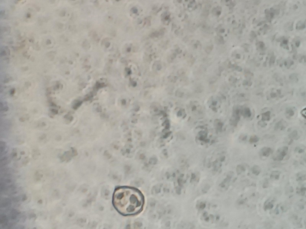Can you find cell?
Segmentation results:
<instances>
[{"mask_svg":"<svg viewBox=\"0 0 306 229\" xmlns=\"http://www.w3.org/2000/svg\"><path fill=\"white\" fill-rule=\"evenodd\" d=\"M112 203L117 211L123 215H132L140 213L144 204L142 194L136 189L121 187L116 189Z\"/></svg>","mask_w":306,"mask_h":229,"instance_id":"obj_1","label":"cell"},{"mask_svg":"<svg viewBox=\"0 0 306 229\" xmlns=\"http://www.w3.org/2000/svg\"><path fill=\"white\" fill-rule=\"evenodd\" d=\"M301 114H302V115H303L304 117H305V118H306V108L304 109H303V110H302V112H301Z\"/></svg>","mask_w":306,"mask_h":229,"instance_id":"obj_2","label":"cell"}]
</instances>
